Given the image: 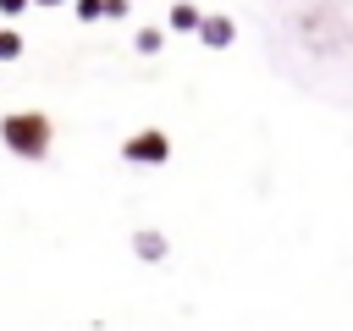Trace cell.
Returning a JSON list of instances; mask_svg holds the SVG:
<instances>
[{"label":"cell","instance_id":"obj_1","mask_svg":"<svg viewBox=\"0 0 353 331\" xmlns=\"http://www.w3.org/2000/svg\"><path fill=\"white\" fill-rule=\"evenodd\" d=\"M127 160H165V138H160V132H138V138H127Z\"/></svg>","mask_w":353,"mask_h":331},{"label":"cell","instance_id":"obj_2","mask_svg":"<svg viewBox=\"0 0 353 331\" xmlns=\"http://www.w3.org/2000/svg\"><path fill=\"white\" fill-rule=\"evenodd\" d=\"M171 22H176V28H193V22H199V11H193V6H176V11H171Z\"/></svg>","mask_w":353,"mask_h":331},{"label":"cell","instance_id":"obj_3","mask_svg":"<svg viewBox=\"0 0 353 331\" xmlns=\"http://www.w3.org/2000/svg\"><path fill=\"white\" fill-rule=\"evenodd\" d=\"M138 248H143V254H149V259H160V254H165V243H160V237H154V232H143V243H138Z\"/></svg>","mask_w":353,"mask_h":331},{"label":"cell","instance_id":"obj_4","mask_svg":"<svg viewBox=\"0 0 353 331\" xmlns=\"http://www.w3.org/2000/svg\"><path fill=\"white\" fill-rule=\"evenodd\" d=\"M226 33H232L226 22H210V28H204V39H210V44H226Z\"/></svg>","mask_w":353,"mask_h":331}]
</instances>
